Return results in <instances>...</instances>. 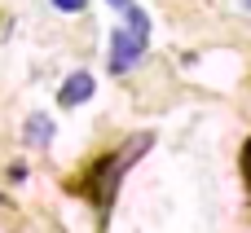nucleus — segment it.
I'll return each mask as SVG.
<instances>
[{
  "mask_svg": "<svg viewBox=\"0 0 251 233\" xmlns=\"http://www.w3.org/2000/svg\"><path fill=\"white\" fill-rule=\"evenodd\" d=\"M243 4H247V13H251V0H243Z\"/></svg>",
  "mask_w": 251,
  "mask_h": 233,
  "instance_id": "nucleus-7",
  "label": "nucleus"
},
{
  "mask_svg": "<svg viewBox=\"0 0 251 233\" xmlns=\"http://www.w3.org/2000/svg\"><path fill=\"white\" fill-rule=\"evenodd\" d=\"M53 4H57V9H62V13H79V9H84V4H88V0H53Z\"/></svg>",
  "mask_w": 251,
  "mask_h": 233,
  "instance_id": "nucleus-4",
  "label": "nucleus"
},
{
  "mask_svg": "<svg viewBox=\"0 0 251 233\" xmlns=\"http://www.w3.org/2000/svg\"><path fill=\"white\" fill-rule=\"evenodd\" d=\"M22 137H26V145H40V150H44V145L53 141V119H49V115H31L26 128H22Z\"/></svg>",
  "mask_w": 251,
  "mask_h": 233,
  "instance_id": "nucleus-3",
  "label": "nucleus"
},
{
  "mask_svg": "<svg viewBox=\"0 0 251 233\" xmlns=\"http://www.w3.org/2000/svg\"><path fill=\"white\" fill-rule=\"evenodd\" d=\"M146 44H150V18H146V9L128 4V9H124V26L110 35V53H106L110 75L132 70V66L146 57Z\"/></svg>",
  "mask_w": 251,
  "mask_h": 233,
  "instance_id": "nucleus-1",
  "label": "nucleus"
},
{
  "mask_svg": "<svg viewBox=\"0 0 251 233\" xmlns=\"http://www.w3.org/2000/svg\"><path fill=\"white\" fill-rule=\"evenodd\" d=\"M243 167H247V185H251V141H247V154H243Z\"/></svg>",
  "mask_w": 251,
  "mask_h": 233,
  "instance_id": "nucleus-5",
  "label": "nucleus"
},
{
  "mask_svg": "<svg viewBox=\"0 0 251 233\" xmlns=\"http://www.w3.org/2000/svg\"><path fill=\"white\" fill-rule=\"evenodd\" d=\"M110 4H115V9H119V13H124V9H128V4H132V0H110Z\"/></svg>",
  "mask_w": 251,
  "mask_h": 233,
  "instance_id": "nucleus-6",
  "label": "nucleus"
},
{
  "mask_svg": "<svg viewBox=\"0 0 251 233\" xmlns=\"http://www.w3.org/2000/svg\"><path fill=\"white\" fill-rule=\"evenodd\" d=\"M88 97H93V75H84V70H75V75L62 84V93H57V101H62L66 110H71V106H84Z\"/></svg>",
  "mask_w": 251,
  "mask_h": 233,
  "instance_id": "nucleus-2",
  "label": "nucleus"
}]
</instances>
